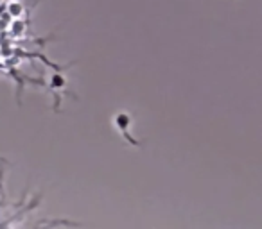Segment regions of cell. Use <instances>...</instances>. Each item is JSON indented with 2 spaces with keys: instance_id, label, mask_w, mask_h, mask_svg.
I'll return each instance as SVG.
<instances>
[{
  "instance_id": "obj_1",
  "label": "cell",
  "mask_w": 262,
  "mask_h": 229,
  "mask_svg": "<svg viewBox=\"0 0 262 229\" xmlns=\"http://www.w3.org/2000/svg\"><path fill=\"white\" fill-rule=\"evenodd\" d=\"M113 124H115L117 131H119L120 135H124V138H126L127 142L133 143V145H139V143H137V140L133 138L129 133H127V129H129V125H131V117L127 115V113H119V115L113 118Z\"/></svg>"
}]
</instances>
